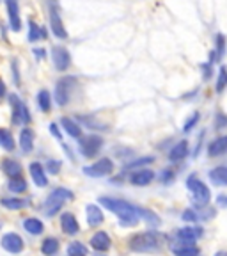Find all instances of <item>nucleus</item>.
I'll return each mask as SVG.
<instances>
[{
    "mask_svg": "<svg viewBox=\"0 0 227 256\" xmlns=\"http://www.w3.org/2000/svg\"><path fill=\"white\" fill-rule=\"evenodd\" d=\"M100 203L103 204L107 210L114 212L119 217L121 226H137L140 216H139V206H133L132 203L123 200H114V198H101Z\"/></svg>",
    "mask_w": 227,
    "mask_h": 256,
    "instance_id": "obj_1",
    "label": "nucleus"
},
{
    "mask_svg": "<svg viewBox=\"0 0 227 256\" xmlns=\"http://www.w3.org/2000/svg\"><path fill=\"white\" fill-rule=\"evenodd\" d=\"M73 198L75 196H73L71 190H68V188H64V187H59L44 200V203L41 204V210H43V214L46 217H53L60 210V206H62L66 201L73 200Z\"/></svg>",
    "mask_w": 227,
    "mask_h": 256,
    "instance_id": "obj_2",
    "label": "nucleus"
},
{
    "mask_svg": "<svg viewBox=\"0 0 227 256\" xmlns=\"http://www.w3.org/2000/svg\"><path fill=\"white\" fill-rule=\"evenodd\" d=\"M130 249L135 252H155L160 249V236L153 232H144L132 236Z\"/></svg>",
    "mask_w": 227,
    "mask_h": 256,
    "instance_id": "obj_3",
    "label": "nucleus"
},
{
    "mask_svg": "<svg viewBox=\"0 0 227 256\" xmlns=\"http://www.w3.org/2000/svg\"><path fill=\"white\" fill-rule=\"evenodd\" d=\"M187 188L192 192V198H194V203L197 206H206L212 200V190L208 188V185L204 182H201L196 174H192L187 178Z\"/></svg>",
    "mask_w": 227,
    "mask_h": 256,
    "instance_id": "obj_4",
    "label": "nucleus"
},
{
    "mask_svg": "<svg viewBox=\"0 0 227 256\" xmlns=\"http://www.w3.org/2000/svg\"><path fill=\"white\" fill-rule=\"evenodd\" d=\"M48 11H50V25H52V32L59 40H66L68 38V30L64 28V24L60 20L59 14V6L55 0H48Z\"/></svg>",
    "mask_w": 227,
    "mask_h": 256,
    "instance_id": "obj_5",
    "label": "nucleus"
},
{
    "mask_svg": "<svg viewBox=\"0 0 227 256\" xmlns=\"http://www.w3.org/2000/svg\"><path fill=\"white\" fill-rule=\"evenodd\" d=\"M11 105H12V123L14 124H27L30 123V112L27 105L20 100V96L11 94Z\"/></svg>",
    "mask_w": 227,
    "mask_h": 256,
    "instance_id": "obj_6",
    "label": "nucleus"
},
{
    "mask_svg": "<svg viewBox=\"0 0 227 256\" xmlns=\"http://www.w3.org/2000/svg\"><path fill=\"white\" fill-rule=\"evenodd\" d=\"M103 148V139L98 136H87L80 140V152L85 158H92L98 155V152Z\"/></svg>",
    "mask_w": 227,
    "mask_h": 256,
    "instance_id": "obj_7",
    "label": "nucleus"
},
{
    "mask_svg": "<svg viewBox=\"0 0 227 256\" xmlns=\"http://www.w3.org/2000/svg\"><path fill=\"white\" fill-rule=\"evenodd\" d=\"M75 76H62L55 86V102L57 105H66L69 100V92L75 86Z\"/></svg>",
    "mask_w": 227,
    "mask_h": 256,
    "instance_id": "obj_8",
    "label": "nucleus"
},
{
    "mask_svg": "<svg viewBox=\"0 0 227 256\" xmlns=\"http://www.w3.org/2000/svg\"><path fill=\"white\" fill-rule=\"evenodd\" d=\"M114 171V162L110 158H100L96 164L87 166L84 168V172L87 176H92V178H100V176H107Z\"/></svg>",
    "mask_w": 227,
    "mask_h": 256,
    "instance_id": "obj_9",
    "label": "nucleus"
},
{
    "mask_svg": "<svg viewBox=\"0 0 227 256\" xmlns=\"http://www.w3.org/2000/svg\"><path fill=\"white\" fill-rule=\"evenodd\" d=\"M2 248L12 254H18L23 251V238L18 233H5L2 236Z\"/></svg>",
    "mask_w": 227,
    "mask_h": 256,
    "instance_id": "obj_10",
    "label": "nucleus"
},
{
    "mask_svg": "<svg viewBox=\"0 0 227 256\" xmlns=\"http://www.w3.org/2000/svg\"><path fill=\"white\" fill-rule=\"evenodd\" d=\"M204 235V230L199 228V226H185L180 232L176 233V236L180 238V242L183 244H194L196 240H199L201 236Z\"/></svg>",
    "mask_w": 227,
    "mask_h": 256,
    "instance_id": "obj_11",
    "label": "nucleus"
},
{
    "mask_svg": "<svg viewBox=\"0 0 227 256\" xmlns=\"http://www.w3.org/2000/svg\"><path fill=\"white\" fill-rule=\"evenodd\" d=\"M52 56H53V64L59 72H66L71 64V57H69V52L64 46H53L52 48Z\"/></svg>",
    "mask_w": 227,
    "mask_h": 256,
    "instance_id": "obj_12",
    "label": "nucleus"
},
{
    "mask_svg": "<svg viewBox=\"0 0 227 256\" xmlns=\"http://www.w3.org/2000/svg\"><path fill=\"white\" fill-rule=\"evenodd\" d=\"M7 6V14H9V24H11L12 30H21V20H20V8H18V0H5Z\"/></svg>",
    "mask_w": 227,
    "mask_h": 256,
    "instance_id": "obj_13",
    "label": "nucleus"
},
{
    "mask_svg": "<svg viewBox=\"0 0 227 256\" xmlns=\"http://www.w3.org/2000/svg\"><path fill=\"white\" fill-rule=\"evenodd\" d=\"M153 180H155V172H153L151 169H144V168L135 171L130 176V182H132L133 185H137V187H146V185H149Z\"/></svg>",
    "mask_w": 227,
    "mask_h": 256,
    "instance_id": "obj_14",
    "label": "nucleus"
},
{
    "mask_svg": "<svg viewBox=\"0 0 227 256\" xmlns=\"http://www.w3.org/2000/svg\"><path fill=\"white\" fill-rule=\"evenodd\" d=\"M208 155L212 156V158L227 155V136L217 137L215 140H212L210 146H208Z\"/></svg>",
    "mask_w": 227,
    "mask_h": 256,
    "instance_id": "obj_15",
    "label": "nucleus"
},
{
    "mask_svg": "<svg viewBox=\"0 0 227 256\" xmlns=\"http://www.w3.org/2000/svg\"><path fill=\"white\" fill-rule=\"evenodd\" d=\"M60 228L68 235H76L80 230V224L73 214H62V217H60Z\"/></svg>",
    "mask_w": 227,
    "mask_h": 256,
    "instance_id": "obj_16",
    "label": "nucleus"
},
{
    "mask_svg": "<svg viewBox=\"0 0 227 256\" xmlns=\"http://www.w3.org/2000/svg\"><path fill=\"white\" fill-rule=\"evenodd\" d=\"M91 246L96 249V251H100V252L108 251V249H110V236H108L105 232L94 233L92 238H91Z\"/></svg>",
    "mask_w": 227,
    "mask_h": 256,
    "instance_id": "obj_17",
    "label": "nucleus"
},
{
    "mask_svg": "<svg viewBox=\"0 0 227 256\" xmlns=\"http://www.w3.org/2000/svg\"><path fill=\"white\" fill-rule=\"evenodd\" d=\"M30 174H32V180L37 187H46L48 185V178L44 174V169L39 162H32L30 164Z\"/></svg>",
    "mask_w": 227,
    "mask_h": 256,
    "instance_id": "obj_18",
    "label": "nucleus"
},
{
    "mask_svg": "<svg viewBox=\"0 0 227 256\" xmlns=\"http://www.w3.org/2000/svg\"><path fill=\"white\" fill-rule=\"evenodd\" d=\"M85 212H87V224L91 228H96V226H100V224L103 222V214H101L100 206L87 204V206H85Z\"/></svg>",
    "mask_w": 227,
    "mask_h": 256,
    "instance_id": "obj_19",
    "label": "nucleus"
},
{
    "mask_svg": "<svg viewBox=\"0 0 227 256\" xmlns=\"http://www.w3.org/2000/svg\"><path fill=\"white\" fill-rule=\"evenodd\" d=\"M187 156H188V140H180L171 150V153H169V160L171 162H180V160L187 158Z\"/></svg>",
    "mask_w": 227,
    "mask_h": 256,
    "instance_id": "obj_20",
    "label": "nucleus"
},
{
    "mask_svg": "<svg viewBox=\"0 0 227 256\" xmlns=\"http://www.w3.org/2000/svg\"><path fill=\"white\" fill-rule=\"evenodd\" d=\"M210 180L213 185H219V187H226L227 185V166H220L210 171Z\"/></svg>",
    "mask_w": 227,
    "mask_h": 256,
    "instance_id": "obj_21",
    "label": "nucleus"
},
{
    "mask_svg": "<svg viewBox=\"0 0 227 256\" xmlns=\"http://www.w3.org/2000/svg\"><path fill=\"white\" fill-rule=\"evenodd\" d=\"M20 148L23 153H30L34 148V134L30 128H23L20 134Z\"/></svg>",
    "mask_w": 227,
    "mask_h": 256,
    "instance_id": "obj_22",
    "label": "nucleus"
},
{
    "mask_svg": "<svg viewBox=\"0 0 227 256\" xmlns=\"http://www.w3.org/2000/svg\"><path fill=\"white\" fill-rule=\"evenodd\" d=\"M172 251H174V256H199L201 252L197 246L183 244V242H181V246H174Z\"/></svg>",
    "mask_w": 227,
    "mask_h": 256,
    "instance_id": "obj_23",
    "label": "nucleus"
},
{
    "mask_svg": "<svg viewBox=\"0 0 227 256\" xmlns=\"http://www.w3.org/2000/svg\"><path fill=\"white\" fill-rule=\"evenodd\" d=\"M2 171L7 176H11V178H18L21 174V166L18 162H14L12 158H5L2 162Z\"/></svg>",
    "mask_w": 227,
    "mask_h": 256,
    "instance_id": "obj_24",
    "label": "nucleus"
},
{
    "mask_svg": "<svg viewBox=\"0 0 227 256\" xmlns=\"http://www.w3.org/2000/svg\"><path fill=\"white\" fill-rule=\"evenodd\" d=\"M60 124L64 126V130H66L68 136L75 137V139H78V137L82 136V128H80L73 120H69V118H62V120H60Z\"/></svg>",
    "mask_w": 227,
    "mask_h": 256,
    "instance_id": "obj_25",
    "label": "nucleus"
},
{
    "mask_svg": "<svg viewBox=\"0 0 227 256\" xmlns=\"http://www.w3.org/2000/svg\"><path fill=\"white\" fill-rule=\"evenodd\" d=\"M28 41H37V40H44L46 38V28L39 27L36 22H28Z\"/></svg>",
    "mask_w": 227,
    "mask_h": 256,
    "instance_id": "obj_26",
    "label": "nucleus"
},
{
    "mask_svg": "<svg viewBox=\"0 0 227 256\" xmlns=\"http://www.w3.org/2000/svg\"><path fill=\"white\" fill-rule=\"evenodd\" d=\"M23 228L27 230L28 233H32V235H41L44 230L43 222H41L39 219H34V217H28V219L23 220Z\"/></svg>",
    "mask_w": 227,
    "mask_h": 256,
    "instance_id": "obj_27",
    "label": "nucleus"
},
{
    "mask_svg": "<svg viewBox=\"0 0 227 256\" xmlns=\"http://www.w3.org/2000/svg\"><path fill=\"white\" fill-rule=\"evenodd\" d=\"M41 251H43V254H46V256L57 254V251H59V240L53 238V236H48V238H44L43 246H41Z\"/></svg>",
    "mask_w": 227,
    "mask_h": 256,
    "instance_id": "obj_28",
    "label": "nucleus"
},
{
    "mask_svg": "<svg viewBox=\"0 0 227 256\" xmlns=\"http://www.w3.org/2000/svg\"><path fill=\"white\" fill-rule=\"evenodd\" d=\"M2 206L9 208V210H21V208L28 206V200H21V198H4V200H2Z\"/></svg>",
    "mask_w": 227,
    "mask_h": 256,
    "instance_id": "obj_29",
    "label": "nucleus"
},
{
    "mask_svg": "<svg viewBox=\"0 0 227 256\" xmlns=\"http://www.w3.org/2000/svg\"><path fill=\"white\" fill-rule=\"evenodd\" d=\"M139 216H140V219H144L146 222L149 224V226H153V228H156V226H160V217L156 216L155 212H151V210H148V208H140L139 206Z\"/></svg>",
    "mask_w": 227,
    "mask_h": 256,
    "instance_id": "obj_30",
    "label": "nucleus"
},
{
    "mask_svg": "<svg viewBox=\"0 0 227 256\" xmlns=\"http://www.w3.org/2000/svg\"><path fill=\"white\" fill-rule=\"evenodd\" d=\"M0 146L7 152H12L14 150V139H12L11 132L5 130V128H0Z\"/></svg>",
    "mask_w": 227,
    "mask_h": 256,
    "instance_id": "obj_31",
    "label": "nucleus"
},
{
    "mask_svg": "<svg viewBox=\"0 0 227 256\" xmlns=\"http://www.w3.org/2000/svg\"><path fill=\"white\" fill-rule=\"evenodd\" d=\"M226 46H227V40L222 32H219L215 36V54H217V60H220L226 54Z\"/></svg>",
    "mask_w": 227,
    "mask_h": 256,
    "instance_id": "obj_32",
    "label": "nucleus"
},
{
    "mask_svg": "<svg viewBox=\"0 0 227 256\" xmlns=\"http://www.w3.org/2000/svg\"><path fill=\"white\" fill-rule=\"evenodd\" d=\"M7 188L11 192H14V194H20V192L27 190V182H25L21 176H18V178H11V182L7 184Z\"/></svg>",
    "mask_w": 227,
    "mask_h": 256,
    "instance_id": "obj_33",
    "label": "nucleus"
},
{
    "mask_svg": "<svg viewBox=\"0 0 227 256\" xmlns=\"http://www.w3.org/2000/svg\"><path fill=\"white\" fill-rule=\"evenodd\" d=\"M37 105H39V108L43 112H48V110H50V107H52V102H50V92H48L46 89H41V91L37 92Z\"/></svg>",
    "mask_w": 227,
    "mask_h": 256,
    "instance_id": "obj_34",
    "label": "nucleus"
},
{
    "mask_svg": "<svg viewBox=\"0 0 227 256\" xmlns=\"http://www.w3.org/2000/svg\"><path fill=\"white\" fill-rule=\"evenodd\" d=\"M89 251L82 242H71L68 246V256H87Z\"/></svg>",
    "mask_w": 227,
    "mask_h": 256,
    "instance_id": "obj_35",
    "label": "nucleus"
},
{
    "mask_svg": "<svg viewBox=\"0 0 227 256\" xmlns=\"http://www.w3.org/2000/svg\"><path fill=\"white\" fill-rule=\"evenodd\" d=\"M226 88H227V68L226 66H220L219 80H217V92H222Z\"/></svg>",
    "mask_w": 227,
    "mask_h": 256,
    "instance_id": "obj_36",
    "label": "nucleus"
},
{
    "mask_svg": "<svg viewBox=\"0 0 227 256\" xmlns=\"http://www.w3.org/2000/svg\"><path fill=\"white\" fill-rule=\"evenodd\" d=\"M199 120H201V114L199 112H194V114L187 120V123L183 124V132L185 134L192 132V128H196V124L199 123Z\"/></svg>",
    "mask_w": 227,
    "mask_h": 256,
    "instance_id": "obj_37",
    "label": "nucleus"
},
{
    "mask_svg": "<svg viewBox=\"0 0 227 256\" xmlns=\"http://www.w3.org/2000/svg\"><path fill=\"white\" fill-rule=\"evenodd\" d=\"M153 156H144V158H137V160H133L132 164L128 166L130 169H133V168H142V166H146V164H151L153 162Z\"/></svg>",
    "mask_w": 227,
    "mask_h": 256,
    "instance_id": "obj_38",
    "label": "nucleus"
},
{
    "mask_svg": "<svg viewBox=\"0 0 227 256\" xmlns=\"http://www.w3.org/2000/svg\"><path fill=\"white\" fill-rule=\"evenodd\" d=\"M201 70H203V78L204 80H210L212 78V75H213V62H204L203 66H201Z\"/></svg>",
    "mask_w": 227,
    "mask_h": 256,
    "instance_id": "obj_39",
    "label": "nucleus"
},
{
    "mask_svg": "<svg viewBox=\"0 0 227 256\" xmlns=\"http://www.w3.org/2000/svg\"><path fill=\"white\" fill-rule=\"evenodd\" d=\"M215 128H227V116L224 112H219L215 116Z\"/></svg>",
    "mask_w": 227,
    "mask_h": 256,
    "instance_id": "obj_40",
    "label": "nucleus"
},
{
    "mask_svg": "<svg viewBox=\"0 0 227 256\" xmlns=\"http://www.w3.org/2000/svg\"><path fill=\"white\" fill-rule=\"evenodd\" d=\"M60 169V160H48L46 162V171L52 172V174H57Z\"/></svg>",
    "mask_w": 227,
    "mask_h": 256,
    "instance_id": "obj_41",
    "label": "nucleus"
},
{
    "mask_svg": "<svg viewBox=\"0 0 227 256\" xmlns=\"http://www.w3.org/2000/svg\"><path fill=\"white\" fill-rule=\"evenodd\" d=\"M160 180H162V184H171V182L174 180V172H172L171 169H164L162 174H160Z\"/></svg>",
    "mask_w": 227,
    "mask_h": 256,
    "instance_id": "obj_42",
    "label": "nucleus"
},
{
    "mask_svg": "<svg viewBox=\"0 0 227 256\" xmlns=\"http://www.w3.org/2000/svg\"><path fill=\"white\" fill-rule=\"evenodd\" d=\"M181 217H183V220H188V222H196V220H199V216H197L194 210H185Z\"/></svg>",
    "mask_w": 227,
    "mask_h": 256,
    "instance_id": "obj_43",
    "label": "nucleus"
},
{
    "mask_svg": "<svg viewBox=\"0 0 227 256\" xmlns=\"http://www.w3.org/2000/svg\"><path fill=\"white\" fill-rule=\"evenodd\" d=\"M12 78L16 84H20V75H18V60H12Z\"/></svg>",
    "mask_w": 227,
    "mask_h": 256,
    "instance_id": "obj_44",
    "label": "nucleus"
},
{
    "mask_svg": "<svg viewBox=\"0 0 227 256\" xmlns=\"http://www.w3.org/2000/svg\"><path fill=\"white\" fill-rule=\"evenodd\" d=\"M50 132H52L53 136H55V137H57V139H59V140H62V136H60L59 128H57V124H55V123H52V124H50Z\"/></svg>",
    "mask_w": 227,
    "mask_h": 256,
    "instance_id": "obj_45",
    "label": "nucleus"
},
{
    "mask_svg": "<svg viewBox=\"0 0 227 256\" xmlns=\"http://www.w3.org/2000/svg\"><path fill=\"white\" fill-rule=\"evenodd\" d=\"M217 203H219V206L227 208V196H219L217 198Z\"/></svg>",
    "mask_w": 227,
    "mask_h": 256,
    "instance_id": "obj_46",
    "label": "nucleus"
},
{
    "mask_svg": "<svg viewBox=\"0 0 227 256\" xmlns=\"http://www.w3.org/2000/svg\"><path fill=\"white\" fill-rule=\"evenodd\" d=\"M34 54L37 56V59H43V57L46 56V52H44L43 48H36V50H34Z\"/></svg>",
    "mask_w": 227,
    "mask_h": 256,
    "instance_id": "obj_47",
    "label": "nucleus"
},
{
    "mask_svg": "<svg viewBox=\"0 0 227 256\" xmlns=\"http://www.w3.org/2000/svg\"><path fill=\"white\" fill-rule=\"evenodd\" d=\"M5 96V84H4V80L0 78V98H4Z\"/></svg>",
    "mask_w": 227,
    "mask_h": 256,
    "instance_id": "obj_48",
    "label": "nucleus"
},
{
    "mask_svg": "<svg viewBox=\"0 0 227 256\" xmlns=\"http://www.w3.org/2000/svg\"><path fill=\"white\" fill-rule=\"evenodd\" d=\"M215 256H227V252H217Z\"/></svg>",
    "mask_w": 227,
    "mask_h": 256,
    "instance_id": "obj_49",
    "label": "nucleus"
}]
</instances>
